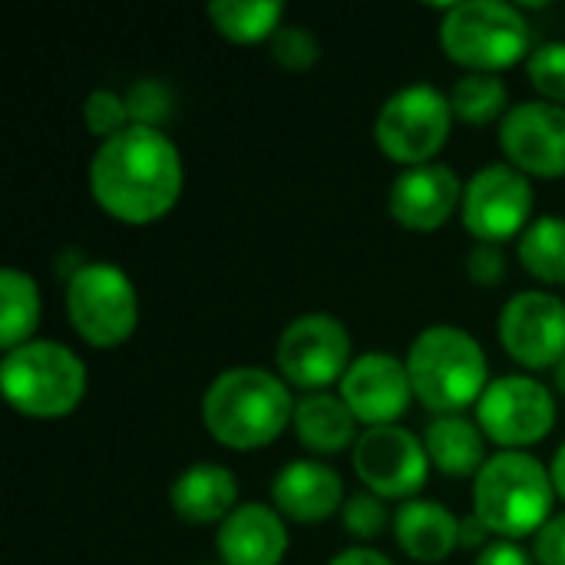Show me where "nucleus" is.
<instances>
[{
	"instance_id": "obj_1",
	"label": "nucleus",
	"mask_w": 565,
	"mask_h": 565,
	"mask_svg": "<svg viewBox=\"0 0 565 565\" xmlns=\"http://www.w3.org/2000/svg\"><path fill=\"white\" fill-rule=\"evenodd\" d=\"M96 205L126 225H149L172 212L182 195V159L162 129L129 126L99 142L89 162Z\"/></svg>"
},
{
	"instance_id": "obj_2",
	"label": "nucleus",
	"mask_w": 565,
	"mask_h": 565,
	"mask_svg": "<svg viewBox=\"0 0 565 565\" xmlns=\"http://www.w3.org/2000/svg\"><path fill=\"white\" fill-rule=\"evenodd\" d=\"M295 420L288 384L265 367L222 371L202 397L205 430L232 450H258Z\"/></svg>"
},
{
	"instance_id": "obj_3",
	"label": "nucleus",
	"mask_w": 565,
	"mask_h": 565,
	"mask_svg": "<svg viewBox=\"0 0 565 565\" xmlns=\"http://www.w3.org/2000/svg\"><path fill=\"white\" fill-rule=\"evenodd\" d=\"M404 364L411 374L414 397L437 417L460 414L480 404L490 387V367L480 341L450 324L420 331Z\"/></svg>"
},
{
	"instance_id": "obj_4",
	"label": "nucleus",
	"mask_w": 565,
	"mask_h": 565,
	"mask_svg": "<svg viewBox=\"0 0 565 565\" xmlns=\"http://www.w3.org/2000/svg\"><path fill=\"white\" fill-rule=\"evenodd\" d=\"M553 500L550 470L523 450H500L473 477V513L500 540L540 533L553 520Z\"/></svg>"
},
{
	"instance_id": "obj_5",
	"label": "nucleus",
	"mask_w": 565,
	"mask_h": 565,
	"mask_svg": "<svg viewBox=\"0 0 565 565\" xmlns=\"http://www.w3.org/2000/svg\"><path fill=\"white\" fill-rule=\"evenodd\" d=\"M0 387L7 404L23 417H66L86 394V364L66 344L26 341L3 354Z\"/></svg>"
},
{
	"instance_id": "obj_6",
	"label": "nucleus",
	"mask_w": 565,
	"mask_h": 565,
	"mask_svg": "<svg viewBox=\"0 0 565 565\" xmlns=\"http://www.w3.org/2000/svg\"><path fill=\"white\" fill-rule=\"evenodd\" d=\"M533 43L530 20L503 0L450 3L440 23V46L447 60L470 73H500L516 66Z\"/></svg>"
},
{
	"instance_id": "obj_7",
	"label": "nucleus",
	"mask_w": 565,
	"mask_h": 565,
	"mask_svg": "<svg viewBox=\"0 0 565 565\" xmlns=\"http://www.w3.org/2000/svg\"><path fill=\"white\" fill-rule=\"evenodd\" d=\"M73 331L93 348H119L139 324V298L129 275L109 262L79 265L66 285Z\"/></svg>"
},
{
	"instance_id": "obj_8",
	"label": "nucleus",
	"mask_w": 565,
	"mask_h": 565,
	"mask_svg": "<svg viewBox=\"0 0 565 565\" xmlns=\"http://www.w3.org/2000/svg\"><path fill=\"white\" fill-rule=\"evenodd\" d=\"M450 96L427 83H414L397 89L377 113L374 139L381 152L407 169L430 166V159L447 146L450 139Z\"/></svg>"
},
{
	"instance_id": "obj_9",
	"label": "nucleus",
	"mask_w": 565,
	"mask_h": 565,
	"mask_svg": "<svg viewBox=\"0 0 565 565\" xmlns=\"http://www.w3.org/2000/svg\"><path fill=\"white\" fill-rule=\"evenodd\" d=\"M351 364V334L334 315H301L278 338V371L301 391L321 394L328 384L344 381Z\"/></svg>"
},
{
	"instance_id": "obj_10",
	"label": "nucleus",
	"mask_w": 565,
	"mask_h": 565,
	"mask_svg": "<svg viewBox=\"0 0 565 565\" xmlns=\"http://www.w3.org/2000/svg\"><path fill=\"white\" fill-rule=\"evenodd\" d=\"M477 424L507 450L533 447L556 427V397L536 377L510 374L487 387L477 404Z\"/></svg>"
},
{
	"instance_id": "obj_11",
	"label": "nucleus",
	"mask_w": 565,
	"mask_h": 565,
	"mask_svg": "<svg viewBox=\"0 0 565 565\" xmlns=\"http://www.w3.org/2000/svg\"><path fill=\"white\" fill-rule=\"evenodd\" d=\"M533 185L513 166H487L463 185V225L477 242L500 245L523 235L533 222Z\"/></svg>"
},
{
	"instance_id": "obj_12",
	"label": "nucleus",
	"mask_w": 565,
	"mask_h": 565,
	"mask_svg": "<svg viewBox=\"0 0 565 565\" xmlns=\"http://www.w3.org/2000/svg\"><path fill=\"white\" fill-rule=\"evenodd\" d=\"M354 473L381 500H417L430 480V457L407 427H367L354 447Z\"/></svg>"
},
{
	"instance_id": "obj_13",
	"label": "nucleus",
	"mask_w": 565,
	"mask_h": 565,
	"mask_svg": "<svg viewBox=\"0 0 565 565\" xmlns=\"http://www.w3.org/2000/svg\"><path fill=\"white\" fill-rule=\"evenodd\" d=\"M500 344L530 367L546 371L565 358V301L550 291H520L500 311Z\"/></svg>"
},
{
	"instance_id": "obj_14",
	"label": "nucleus",
	"mask_w": 565,
	"mask_h": 565,
	"mask_svg": "<svg viewBox=\"0 0 565 565\" xmlns=\"http://www.w3.org/2000/svg\"><path fill=\"white\" fill-rule=\"evenodd\" d=\"M500 146L523 175H565V109L546 99L507 109L500 122Z\"/></svg>"
},
{
	"instance_id": "obj_15",
	"label": "nucleus",
	"mask_w": 565,
	"mask_h": 565,
	"mask_svg": "<svg viewBox=\"0 0 565 565\" xmlns=\"http://www.w3.org/2000/svg\"><path fill=\"white\" fill-rule=\"evenodd\" d=\"M341 397L358 424L387 427L407 414L414 397L407 364L391 354H364L348 367L341 381Z\"/></svg>"
},
{
	"instance_id": "obj_16",
	"label": "nucleus",
	"mask_w": 565,
	"mask_h": 565,
	"mask_svg": "<svg viewBox=\"0 0 565 565\" xmlns=\"http://www.w3.org/2000/svg\"><path fill=\"white\" fill-rule=\"evenodd\" d=\"M463 205V185L450 166L430 162L401 172L391 185L387 209L411 232H437Z\"/></svg>"
},
{
	"instance_id": "obj_17",
	"label": "nucleus",
	"mask_w": 565,
	"mask_h": 565,
	"mask_svg": "<svg viewBox=\"0 0 565 565\" xmlns=\"http://www.w3.org/2000/svg\"><path fill=\"white\" fill-rule=\"evenodd\" d=\"M215 550L222 565H281L288 553L285 516L265 503H238L218 526Z\"/></svg>"
},
{
	"instance_id": "obj_18",
	"label": "nucleus",
	"mask_w": 565,
	"mask_h": 565,
	"mask_svg": "<svg viewBox=\"0 0 565 565\" xmlns=\"http://www.w3.org/2000/svg\"><path fill=\"white\" fill-rule=\"evenodd\" d=\"M271 503L285 520L321 523L344 510L341 477L318 460H291L271 483Z\"/></svg>"
},
{
	"instance_id": "obj_19",
	"label": "nucleus",
	"mask_w": 565,
	"mask_h": 565,
	"mask_svg": "<svg viewBox=\"0 0 565 565\" xmlns=\"http://www.w3.org/2000/svg\"><path fill=\"white\" fill-rule=\"evenodd\" d=\"M172 510L192 526L225 523L238 510V483L222 463H195L172 483Z\"/></svg>"
},
{
	"instance_id": "obj_20",
	"label": "nucleus",
	"mask_w": 565,
	"mask_h": 565,
	"mask_svg": "<svg viewBox=\"0 0 565 565\" xmlns=\"http://www.w3.org/2000/svg\"><path fill=\"white\" fill-rule=\"evenodd\" d=\"M394 536L414 563H444L460 550V520L434 500H407L394 516Z\"/></svg>"
},
{
	"instance_id": "obj_21",
	"label": "nucleus",
	"mask_w": 565,
	"mask_h": 565,
	"mask_svg": "<svg viewBox=\"0 0 565 565\" xmlns=\"http://www.w3.org/2000/svg\"><path fill=\"white\" fill-rule=\"evenodd\" d=\"M295 434L298 440L318 454V457H334L351 447H358V417L344 404L341 394H308L295 404Z\"/></svg>"
},
{
	"instance_id": "obj_22",
	"label": "nucleus",
	"mask_w": 565,
	"mask_h": 565,
	"mask_svg": "<svg viewBox=\"0 0 565 565\" xmlns=\"http://www.w3.org/2000/svg\"><path fill=\"white\" fill-rule=\"evenodd\" d=\"M483 430L477 420L463 417V414H447V417H434V424L424 434V447L430 463L454 480L473 477L487 467V444H483Z\"/></svg>"
},
{
	"instance_id": "obj_23",
	"label": "nucleus",
	"mask_w": 565,
	"mask_h": 565,
	"mask_svg": "<svg viewBox=\"0 0 565 565\" xmlns=\"http://www.w3.org/2000/svg\"><path fill=\"white\" fill-rule=\"evenodd\" d=\"M40 324V291L36 281L17 268L0 275V348L17 351L30 341Z\"/></svg>"
},
{
	"instance_id": "obj_24",
	"label": "nucleus",
	"mask_w": 565,
	"mask_h": 565,
	"mask_svg": "<svg viewBox=\"0 0 565 565\" xmlns=\"http://www.w3.org/2000/svg\"><path fill=\"white\" fill-rule=\"evenodd\" d=\"M205 13L225 40L258 43L281 30L278 23H281L285 7L275 0H218V3H209Z\"/></svg>"
},
{
	"instance_id": "obj_25",
	"label": "nucleus",
	"mask_w": 565,
	"mask_h": 565,
	"mask_svg": "<svg viewBox=\"0 0 565 565\" xmlns=\"http://www.w3.org/2000/svg\"><path fill=\"white\" fill-rule=\"evenodd\" d=\"M520 262L523 268L546 281V285H565V218L543 215L520 235Z\"/></svg>"
},
{
	"instance_id": "obj_26",
	"label": "nucleus",
	"mask_w": 565,
	"mask_h": 565,
	"mask_svg": "<svg viewBox=\"0 0 565 565\" xmlns=\"http://www.w3.org/2000/svg\"><path fill=\"white\" fill-rule=\"evenodd\" d=\"M507 83L497 73H467L450 89V109L470 126H487L497 116H507Z\"/></svg>"
},
{
	"instance_id": "obj_27",
	"label": "nucleus",
	"mask_w": 565,
	"mask_h": 565,
	"mask_svg": "<svg viewBox=\"0 0 565 565\" xmlns=\"http://www.w3.org/2000/svg\"><path fill=\"white\" fill-rule=\"evenodd\" d=\"M122 96H126L132 126L162 129V122L172 116V89H169L162 79L142 76V79L129 83V89H126Z\"/></svg>"
},
{
	"instance_id": "obj_28",
	"label": "nucleus",
	"mask_w": 565,
	"mask_h": 565,
	"mask_svg": "<svg viewBox=\"0 0 565 565\" xmlns=\"http://www.w3.org/2000/svg\"><path fill=\"white\" fill-rule=\"evenodd\" d=\"M530 83L546 96V103L565 106V40L543 43L530 53Z\"/></svg>"
},
{
	"instance_id": "obj_29",
	"label": "nucleus",
	"mask_w": 565,
	"mask_h": 565,
	"mask_svg": "<svg viewBox=\"0 0 565 565\" xmlns=\"http://www.w3.org/2000/svg\"><path fill=\"white\" fill-rule=\"evenodd\" d=\"M83 119H86V129L93 136H99L103 142L126 132L132 126L129 119V106H126V96L113 93V89H93L86 96V106H83Z\"/></svg>"
},
{
	"instance_id": "obj_30",
	"label": "nucleus",
	"mask_w": 565,
	"mask_h": 565,
	"mask_svg": "<svg viewBox=\"0 0 565 565\" xmlns=\"http://www.w3.org/2000/svg\"><path fill=\"white\" fill-rule=\"evenodd\" d=\"M341 520H344L348 536L367 543V540H377V536L387 530L391 513H387V507H384L381 497H374V493H354V497L344 503Z\"/></svg>"
},
{
	"instance_id": "obj_31",
	"label": "nucleus",
	"mask_w": 565,
	"mask_h": 565,
	"mask_svg": "<svg viewBox=\"0 0 565 565\" xmlns=\"http://www.w3.org/2000/svg\"><path fill=\"white\" fill-rule=\"evenodd\" d=\"M271 56L285 66V70H311L321 56V46L315 40L311 30L305 26H281L275 36H271Z\"/></svg>"
},
{
	"instance_id": "obj_32",
	"label": "nucleus",
	"mask_w": 565,
	"mask_h": 565,
	"mask_svg": "<svg viewBox=\"0 0 565 565\" xmlns=\"http://www.w3.org/2000/svg\"><path fill=\"white\" fill-rule=\"evenodd\" d=\"M467 275L473 285L480 288H497L507 278V255L500 252V245H487L480 242L470 255H467Z\"/></svg>"
},
{
	"instance_id": "obj_33",
	"label": "nucleus",
	"mask_w": 565,
	"mask_h": 565,
	"mask_svg": "<svg viewBox=\"0 0 565 565\" xmlns=\"http://www.w3.org/2000/svg\"><path fill=\"white\" fill-rule=\"evenodd\" d=\"M533 556L540 565H565V513L553 516L540 533H536V546Z\"/></svg>"
},
{
	"instance_id": "obj_34",
	"label": "nucleus",
	"mask_w": 565,
	"mask_h": 565,
	"mask_svg": "<svg viewBox=\"0 0 565 565\" xmlns=\"http://www.w3.org/2000/svg\"><path fill=\"white\" fill-rule=\"evenodd\" d=\"M477 565H533L530 553L523 546H516L513 540H497L487 550H480Z\"/></svg>"
},
{
	"instance_id": "obj_35",
	"label": "nucleus",
	"mask_w": 565,
	"mask_h": 565,
	"mask_svg": "<svg viewBox=\"0 0 565 565\" xmlns=\"http://www.w3.org/2000/svg\"><path fill=\"white\" fill-rule=\"evenodd\" d=\"M487 536H490V530L483 526V520L477 513L460 520V550H477V546L487 550Z\"/></svg>"
},
{
	"instance_id": "obj_36",
	"label": "nucleus",
	"mask_w": 565,
	"mask_h": 565,
	"mask_svg": "<svg viewBox=\"0 0 565 565\" xmlns=\"http://www.w3.org/2000/svg\"><path fill=\"white\" fill-rule=\"evenodd\" d=\"M328 565H397L391 563L384 553H377V550H364V546H354V550H344V553H338L334 559Z\"/></svg>"
},
{
	"instance_id": "obj_37",
	"label": "nucleus",
	"mask_w": 565,
	"mask_h": 565,
	"mask_svg": "<svg viewBox=\"0 0 565 565\" xmlns=\"http://www.w3.org/2000/svg\"><path fill=\"white\" fill-rule=\"evenodd\" d=\"M550 477H553V487H556V493L565 500V444L556 450V457H553V467H550Z\"/></svg>"
},
{
	"instance_id": "obj_38",
	"label": "nucleus",
	"mask_w": 565,
	"mask_h": 565,
	"mask_svg": "<svg viewBox=\"0 0 565 565\" xmlns=\"http://www.w3.org/2000/svg\"><path fill=\"white\" fill-rule=\"evenodd\" d=\"M553 381H556V391L565 397V358L553 367Z\"/></svg>"
}]
</instances>
